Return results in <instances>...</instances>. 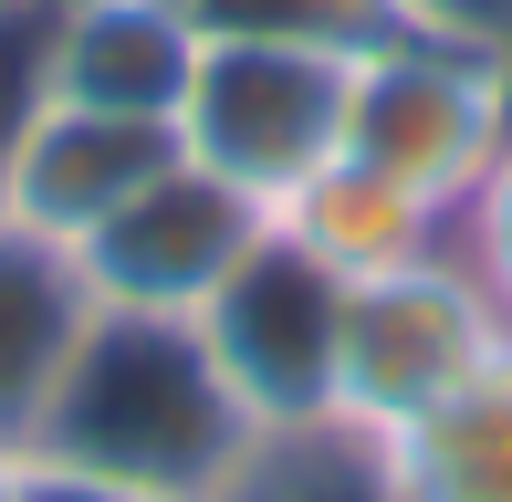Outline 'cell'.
<instances>
[{"mask_svg": "<svg viewBox=\"0 0 512 502\" xmlns=\"http://www.w3.org/2000/svg\"><path fill=\"white\" fill-rule=\"evenodd\" d=\"M262 241H272V199H251L241 178L199 168V157L178 147L115 220H95V231L74 241V262H84V293H95L105 314H168V325H199V314L220 304V283Z\"/></svg>", "mask_w": 512, "mask_h": 502, "instance_id": "5b68a950", "label": "cell"}, {"mask_svg": "<svg viewBox=\"0 0 512 502\" xmlns=\"http://www.w3.org/2000/svg\"><path fill=\"white\" fill-rule=\"evenodd\" d=\"M335 314H345V283L324 262H304L283 231L251 251L220 283V304L199 314L209 367L230 377V398L251 408L262 440L324 429V408H335Z\"/></svg>", "mask_w": 512, "mask_h": 502, "instance_id": "8992f818", "label": "cell"}, {"mask_svg": "<svg viewBox=\"0 0 512 502\" xmlns=\"http://www.w3.org/2000/svg\"><path fill=\"white\" fill-rule=\"evenodd\" d=\"M0 502H21V450H0Z\"/></svg>", "mask_w": 512, "mask_h": 502, "instance_id": "e0dca14e", "label": "cell"}, {"mask_svg": "<svg viewBox=\"0 0 512 502\" xmlns=\"http://www.w3.org/2000/svg\"><path fill=\"white\" fill-rule=\"evenodd\" d=\"M199 32L230 42H314V53H377L408 32H471L450 0H189Z\"/></svg>", "mask_w": 512, "mask_h": 502, "instance_id": "7c38bea8", "label": "cell"}, {"mask_svg": "<svg viewBox=\"0 0 512 502\" xmlns=\"http://www.w3.org/2000/svg\"><path fill=\"white\" fill-rule=\"evenodd\" d=\"M272 231L304 251V262H324L335 283H377V272H408V262H429V251H450V210H429L418 189H398V178H377L366 157L335 147L304 189L272 210Z\"/></svg>", "mask_w": 512, "mask_h": 502, "instance_id": "30bf717a", "label": "cell"}, {"mask_svg": "<svg viewBox=\"0 0 512 502\" xmlns=\"http://www.w3.org/2000/svg\"><path fill=\"white\" fill-rule=\"evenodd\" d=\"M53 95V0H0V168Z\"/></svg>", "mask_w": 512, "mask_h": 502, "instance_id": "5bb4252c", "label": "cell"}, {"mask_svg": "<svg viewBox=\"0 0 512 502\" xmlns=\"http://www.w3.org/2000/svg\"><path fill=\"white\" fill-rule=\"evenodd\" d=\"M95 293H84V262L63 241H32L0 220V450H32L42 408H53L74 346L95 335Z\"/></svg>", "mask_w": 512, "mask_h": 502, "instance_id": "9c48e42d", "label": "cell"}, {"mask_svg": "<svg viewBox=\"0 0 512 502\" xmlns=\"http://www.w3.org/2000/svg\"><path fill=\"white\" fill-rule=\"evenodd\" d=\"M199 42L209 32L189 21V0H53V95L178 126Z\"/></svg>", "mask_w": 512, "mask_h": 502, "instance_id": "ba28073f", "label": "cell"}, {"mask_svg": "<svg viewBox=\"0 0 512 502\" xmlns=\"http://www.w3.org/2000/svg\"><path fill=\"white\" fill-rule=\"evenodd\" d=\"M512 136V32H408L356 53L345 84V157L460 210Z\"/></svg>", "mask_w": 512, "mask_h": 502, "instance_id": "7a4b0ae2", "label": "cell"}, {"mask_svg": "<svg viewBox=\"0 0 512 502\" xmlns=\"http://www.w3.org/2000/svg\"><path fill=\"white\" fill-rule=\"evenodd\" d=\"M21 502H189V492H147V482H115V471H74V461L21 450Z\"/></svg>", "mask_w": 512, "mask_h": 502, "instance_id": "2e32d148", "label": "cell"}, {"mask_svg": "<svg viewBox=\"0 0 512 502\" xmlns=\"http://www.w3.org/2000/svg\"><path fill=\"white\" fill-rule=\"evenodd\" d=\"M251 450H262L251 408L209 367L199 325H168V314H95V335L74 346L32 429V461L115 471V482L189 492V502H220Z\"/></svg>", "mask_w": 512, "mask_h": 502, "instance_id": "6da1fadb", "label": "cell"}, {"mask_svg": "<svg viewBox=\"0 0 512 502\" xmlns=\"http://www.w3.org/2000/svg\"><path fill=\"white\" fill-rule=\"evenodd\" d=\"M398 502H512V346L377 450Z\"/></svg>", "mask_w": 512, "mask_h": 502, "instance_id": "8fae6325", "label": "cell"}, {"mask_svg": "<svg viewBox=\"0 0 512 502\" xmlns=\"http://www.w3.org/2000/svg\"><path fill=\"white\" fill-rule=\"evenodd\" d=\"M450 251L481 272V293L502 304V325H512V136H502V157L481 168V189L450 210Z\"/></svg>", "mask_w": 512, "mask_h": 502, "instance_id": "9a60e30c", "label": "cell"}, {"mask_svg": "<svg viewBox=\"0 0 512 502\" xmlns=\"http://www.w3.org/2000/svg\"><path fill=\"white\" fill-rule=\"evenodd\" d=\"M512 346L502 304L481 293V272L460 251H429L408 272H377V283H345L335 314V408L324 429L387 450L398 429H418L439 398H450L471 367H492Z\"/></svg>", "mask_w": 512, "mask_h": 502, "instance_id": "3957f363", "label": "cell"}, {"mask_svg": "<svg viewBox=\"0 0 512 502\" xmlns=\"http://www.w3.org/2000/svg\"><path fill=\"white\" fill-rule=\"evenodd\" d=\"M168 157H178V126L42 95V116L21 126L11 168H0V220H11V231H32V241H63V251H74L95 220L126 210V199L168 168Z\"/></svg>", "mask_w": 512, "mask_h": 502, "instance_id": "52a82bcc", "label": "cell"}, {"mask_svg": "<svg viewBox=\"0 0 512 502\" xmlns=\"http://www.w3.org/2000/svg\"><path fill=\"white\" fill-rule=\"evenodd\" d=\"M220 502H398L377 471V450L345 440V429H283L241 461V482Z\"/></svg>", "mask_w": 512, "mask_h": 502, "instance_id": "4fadbf2b", "label": "cell"}, {"mask_svg": "<svg viewBox=\"0 0 512 502\" xmlns=\"http://www.w3.org/2000/svg\"><path fill=\"white\" fill-rule=\"evenodd\" d=\"M345 84H356V53L209 32L199 74H189V105H178V147L283 210L324 157L345 147Z\"/></svg>", "mask_w": 512, "mask_h": 502, "instance_id": "277c9868", "label": "cell"}]
</instances>
